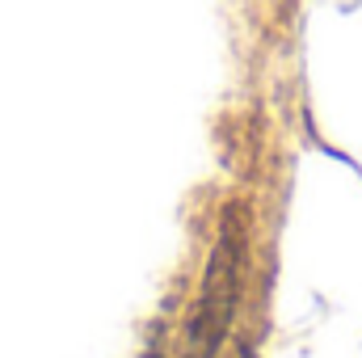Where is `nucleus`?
Wrapping results in <instances>:
<instances>
[{"label":"nucleus","instance_id":"obj_1","mask_svg":"<svg viewBox=\"0 0 362 358\" xmlns=\"http://www.w3.org/2000/svg\"><path fill=\"white\" fill-rule=\"evenodd\" d=\"M240 211H228V224L219 232V245L211 253V266L202 278V295L189 321V342L198 346V358H211L219 350L232 308H236V287H240V253H245V228L236 224Z\"/></svg>","mask_w":362,"mask_h":358}]
</instances>
